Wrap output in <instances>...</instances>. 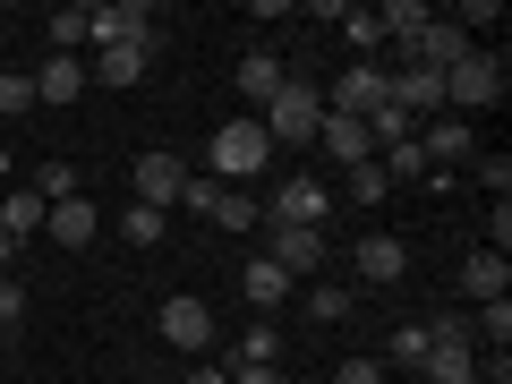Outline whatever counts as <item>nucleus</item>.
<instances>
[{"instance_id": "12", "label": "nucleus", "mask_w": 512, "mask_h": 384, "mask_svg": "<svg viewBox=\"0 0 512 384\" xmlns=\"http://www.w3.org/2000/svg\"><path fill=\"white\" fill-rule=\"evenodd\" d=\"M265 256H274V265H282L291 282H308L316 265H325V231H299V222H282V231H274V248H265Z\"/></svg>"}, {"instance_id": "11", "label": "nucleus", "mask_w": 512, "mask_h": 384, "mask_svg": "<svg viewBox=\"0 0 512 384\" xmlns=\"http://www.w3.org/2000/svg\"><path fill=\"white\" fill-rule=\"evenodd\" d=\"M504 291H512V256H495V248H470V256H461V299L487 308V299H504Z\"/></svg>"}, {"instance_id": "28", "label": "nucleus", "mask_w": 512, "mask_h": 384, "mask_svg": "<svg viewBox=\"0 0 512 384\" xmlns=\"http://www.w3.org/2000/svg\"><path fill=\"white\" fill-rule=\"evenodd\" d=\"M205 222H222V231H256V197H248V188H222Z\"/></svg>"}, {"instance_id": "27", "label": "nucleus", "mask_w": 512, "mask_h": 384, "mask_svg": "<svg viewBox=\"0 0 512 384\" xmlns=\"http://www.w3.org/2000/svg\"><path fill=\"white\" fill-rule=\"evenodd\" d=\"M376 171H384V180H427V154H419V137L384 146V154H376Z\"/></svg>"}, {"instance_id": "16", "label": "nucleus", "mask_w": 512, "mask_h": 384, "mask_svg": "<svg viewBox=\"0 0 512 384\" xmlns=\"http://www.w3.org/2000/svg\"><path fill=\"white\" fill-rule=\"evenodd\" d=\"M316 146H325V154H333L342 171L376 163V146H367V128H359V120H333V111H325V128H316Z\"/></svg>"}, {"instance_id": "24", "label": "nucleus", "mask_w": 512, "mask_h": 384, "mask_svg": "<svg viewBox=\"0 0 512 384\" xmlns=\"http://www.w3.org/2000/svg\"><path fill=\"white\" fill-rule=\"evenodd\" d=\"M308 316H316V325H350V316H359V299H350L342 282H316V291H308Z\"/></svg>"}, {"instance_id": "23", "label": "nucleus", "mask_w": 512, "mask_h": 384, "mask_svg": "<svg viewBox=\"0 0 512 384\" xmlns=\"http://www.w3.org/2000/svg\"><path fill=\"white\" fill-rule=\"evenodd\" d=\"M231 367H282V333L256 316L248 333H239V350H231Z\"/></svg>"}, {"instance_id": "10", "label": "nucleus", "mask_w": 512, "mask_h": 384, "mask_svg": "<svg viewBox=\"0 0 512 384\" xmlns=\"http://www.w3.org/2000/svg\"><path fill=\"white\" fill-rule=\"evenodd\" d=\"M402 274H410V248H402L393 231H367V239H359V282H376V291H393Z\"/></svg>"}, {"instance_id": "6", "label": "nucleus", "mask_w": 512, "mask_h": 384, "mask_svg": "<svg viewBox=\"0 0 512 384\" xmlns=\"http://www.w3.org/2000/svg\"><path fill=\"white\" fill-rule=\"evenodd\" d=\"M128 180H137V205H154V214H171V205H180V188H188V163L180 154H137V163H128Z\"/></svg>"}, {"instance_id": "31", "label": "nucleus", "mask_w": 512, "mask_h": 384, "mask_svg": "<svg viewBox=\"0 0 512 384\" xmlns=\"http://www.w3.org/2000/svg\"><path fill=\"white\" fill-rule=\"evenodd\" d=\"M43 35H52V52H86V9H52V26H43Z\"/></svg>"}, {"instance_id": "42", "label": "nucleus", "mask_w": 512, "mask_h": 384, "mask_svg": "<svg viewBox=\"0 0 512 384\" xmlns=\"http://www.w3.org/2000/svg\"><path fill=\"white\" fill-rule=\"evenodd\" d=\"M0 350H9V333H0Z\"/></svg>"}, {"instance_id": "7", "label": "nucleus", "mask_w": 512, "mask_h": 384, "mask_svg": "<svg viewBox=\"0 0 512 384\" xmlns=\"http://www.w3.org/2000/svg\"><path fill=\"white\" fill-rule=\"evenodd\" d=\"M470 52H478V43L461 35L453 18H427L419 35H410V60H402V69H436V77H444V69H461V60H470Z\"/></svg>"}, {"instance_id": "2", "label": "nucleus", "mask_w": 512, "mask_h": 384, "mask_svg": "<svg viewBox=\"0 0 512 384\" xmlns=\"http://www.w3.org/2000/svg\"><path fill=\"white\" fill-rule=\"evenodd\" d=\"M495 103H504V60L495 52H470L461 69H444V111L453 120L461 111H495Z\"/></svg>"}, {"instance_id": "30", "label": "nucleus", "mask_w": 512, "mask_h": 384, "mask_svg": "<svg viewBox=\"0 0 512 384\" xmlns=\"http://www.w3.org/2000/svg\"><path fill=\"white\" fill-rule=\"evenodd\" d=\"M35 111V69H0V120Z\"/></svg>"}, {"instance_id": "26", "label": "nucleus", "mask_w": 512, "mask_h": 384, "mask_svg": "<svg viewBox=\"0 0 512 384\" xmlns=\"http://www.w3.org/2000/svg\"><path fill=\"white\" fill-rule=\"evenodd\" d=\"M163 231H171V222L154 214V205H128V214H120V239H128V248H163Z\"/></svg>"}, {"instance_id": "9", "label": "nucleus", "mask_w": 512, "mask_h": 384, "mask_svg": "<svg viewBox=\"0 0 512 384\" xmlns=\"http://www.w3.org/2000/svg\"><path fill=\"white\" fill-rule=\"evenodd\" d=\"M325 180H316V171H291V180L274 188V222H299V231H325Z\"/></svg>"}, {"instance_id": "5", "label": "nucleus", "mask_w": 512, "mask_h": 384, "mask_svg": "<svg viewBox=\"0 0 512 384\" xmlns=\"http://www.w3.org/2000/svg\"><path fill=\"white\" fill-rule=\"evenodd\" d=\"M384 77H393V69H376V60H350V69L325 86V111H333V120H367V111L384 103Z\"/></svg>"}, {"instance_id": "37", "label": "nucleus", "mask_w": 512, "mask_h": 384, "mask_svg": "<svg viewBox=\"0 0 512 384\" xmlns=\"http://www.w3.org/2000/svg\"><path fill=\"white\" fill-rule=\"evenodd\" d=\"M384 188H393V180H384V171H376V163H359V171H350V197H359V205H376V197H384Z\"/></svg>"}, {"instance_id": "34", "label": "nucleus", "mask_w": 512, "mask_h": 384, "mask_svg": "<svg viewBox=\"0 0 512 384\" xmlns=\"http://www.w3.org/2000/svg\"><path fill=\"white\" fill-rule=\"evenodd\" d=\"M393 359L419 367V359H427V325H393Z\"/></svg>"}, {"instance_id": "17", "label": "nucleus", "mask_w": 512, "mask_h": 384, "mask_svg": "<svg viewBox=\"0 0 512 384\" xmlns=\"http://www.w3.org/2000/svg\"><path fill=\"white\" fill-rule=\"evenodd\" d=\"M86 94V60H69V52H52L35 69V103H77Z\"/></svg>"}, {"instance_id": "8", "label": "nucleus", "mask_w": 512, "mask_h": 384, "mask_svg": "<svg viewBox=\"0 0 512 384\" xmlns=\"http://www.w3.org/2000/svg\"><path fill=\"white\" fill-rule=\"evenodd\" d=\"M154 333H163L171 350H214V308H205V299H163V308H154Z\"/></svg>"}, {"instance_id": "19", "label": "nucleus", "mask_w": 512, "mask_h": 384, "mask_svg": "<svg viewBox=\"0 0 512 384\" xmlns=\"http://www.w3.org/2000/svg\"><path fill=\"white\" fill-rule=\"evenodd\" d=\"M154 52H163V43H120V52H94V77H103V86H137V77L154 69Z\"/></svg>"}, {"instance_id": "40", "label": "nucleus", "mask_w": 512, "mask_h": 384, "mask_svg": "<svg viewBox=\"0 0 512 384\" xmlns=\"http://www.w3.org/2000/svg\"><path fill=\"white\" fill-rule=\"evenodd\" d=\"M0 265H18V239H9V231H0Z\"/></svg>"}, {"instance_id": "21", "label": "nucleus", "mask_w": 512, "mask_h": 384, "mask_svg": "<svg viewBox=\"0 0 512 384\" xmlns=\"http://www.w3.org/2000/svg\"><path fill=\"white\" fill-rule=\"evenodd\" d=\"M43 214H52V205H43L35 188H9V197H0V231H9V239H35Z\"/></svg>"}, {"instance_id": "29", "label": "nucleus", "mask_w": 512, "mask_h": 384, "mask_svg": "<svg viewBox=\"0 0 512 384\" xmlns=\"http://www.w3.org/2000/svg\"><path fill=\"white\" fill-rule=\"evenodd\" d=\"M470 325H478V342H487V350H512V299H487Z\"/></svg>"}, {"instance_id": "20", "label": "nucleus", "mask_w": 512, "mask_h": 384, "mask_svg": "<svg viewBox=\"0 0 512 384\" xmlns=\"http://www.w3.org/2000/svg\"><path fill=\"white\" fill-rule=\"evenodd\" d=\"M282 77H291V69H282L274 52H248V60H239V77H231V86L248 94L256 111H265V103H274V94H282Z\"/></svg>"}, {"instance_id": "33", "label": "nucleus", "mask_w": 512, "mask_h": 384, "mask_svg": "<svg viewBox=\"0 0 512 384\" xmlns=\"http://www.w3.org/2000/svg\"><path fill=\"white\" fill-rule=\"evenodd\" d=\"M478 188H487V197H495V205H504V197H512V163H504V154H487V163H478Z\"/></svg>"}, {"instance_id": "15", "label": "nucleus", "mask_w": 512, "mask_h": 384, "mask_svg": "<svg viewBox=\"0 0 512 384\" xmlns=\"http://www.w3.org/2000/svg\"><path fill=\"white\" fill-rule=\"evenodd\" d=\"M419 384H478V350L470 342H427Z\"/></svg>"}, {"instance_id": "22", "label": "nucleus", "mask_w": 512, "mask_h": 384, "mask_svg": "<svg viewBox=\"0 0 512 384\" xmlns=\"http://www.w3.org/2000/svg\"><path fill=\"white\" fill-rule=\"evenodd\" d=\"M427 18H436V9H427V0H384V9H376V26H384V43H402V52H410V35H419Z\"/></svg>"}, {"instance_id": "1", "label": "nucleus", "mask_w": 512, "mask_h": 384, "mask_svg": "<svg viewBox=\"0 0 512 384\" xmlns=\"http://www.w3.org/2000/svg\"><path fill=\"white\" fill-rule=\"evenodd\" d=\"M256 128H265V146H316V128H325V86H308V77H282V94L265 111H256Z\"/></svg>"}, {"instance_id": "41", "label": "nucleus", "mask_w": 512, "mask_h": 384, "mask_svg": "<svg viewBox=\"0 0 512 384\" xmlns=\"http://www.w3.org/2000/svg\"><path fill=\"white\" fill-rule=\"evenodd\" d=\"M188 384H222V367H197V376H188Z\"/></svg>"}, {"instance_id": "36", "label": "nucleus", "mask_w": 512, "mask_h": 384, "mask_svg": "<svg viewBox=\"0 0 512 384\" xmlns=\"http://www.w3.org/2000/svg\"><path fill=\"white\" fill-rule=\"evenodd\" d=\"M214 197H222V180H197V171H188V188H180L188 214H214Z\"/></svg>"}, {"instance_id": "35", "label": "nucleus", "mask_w": 512, "mask_h": 384, "mask_svg": "<svg viewBox=\"0 0 512 384\" xmlns=\"http://www.w3.org/2000/svg\"><path fill=\"white\" fill-rule=\"evenodd\" d=\"M26 325V282H0V333Z\"/></svg>"}, {"instance_id": "18", "label": "nucleus", "mask_w": 512, "mask_h": 384, "mask_svg": "<svg viewBox=\"0 0 512 384\" xmlns=\"http://www.w3.org/2000/svg\"><path fill=\"white\" fill-rule=\"evenodd\" d=\"M43 231H52L60 248H86V239L103 231V214H94V197H69V205H52V214H43Z\"/></svg>"}, {"instance_id": "13", "label": "nucleus", "mask_w": 512, "mask_h": 384, "mask_svg": "<svg viewBox=\"0 0 512 384\" xmlns=\"http://www.w3.org/2000/svg\"><path fill=\"white\" fill-rule=\"evenodd\" d=\"M419 154H427V171H436V163H470L478 137H470V120H453V111H444V120L419 128Z\"/></svg>"}, {"instance_id": "32", "label": "nucleus", "mask_w": 512, "mask_h": 384, "mask_svg": "<svg viewBox=\"0 0 512 384\" xmlns=\"http://www.w3.org/2000/svg\"><path fill=\"white\" fill-rule=\"evenodd\" d=\"M26 188H35L43 205H69V197H77V171H69V163H43L35 180H26Z\"/></svg>"}, {"instance_id": "25", "label": "nucleus", "mask_w": 512, "mask_h": 384, "mask_svg": "<svg viewBox=\"0 0 512 384\" xmlns=\"http://www.w3.org/2000/svg\"><path fill=\"white\" fill-rule=\"evenodd\" d=\"M342 35H350V60H376V52H384V26H376V9H342Z\"/></svg>"}, {"instance_id": "4", "label": "nucleus", "mask_w": 512, "mask_h": 384, "mask_svg": "<svg viewBox=\"0 0 512 384\" xmlns=\"http://www.w3.org/2000/svg\"><path fill=\"white\" fill-rule=\"evenodd\" d=\"M205 163H214L222 180H256V171L274 163V146H265V128H256V120H222L214 146H205Z\"/></svg>"}, {"instance_id": "38", "label": "nucleus", "mask_w": 512, "mask_h": 384, "mask_svg": "<svg viewBox=\"0 0 512 384\" xmlns=\"http://www.w3.org/2000/svg\"><path fill=\"white\" fill-rule=\"evenodd\" d=\"M333 384H384V367L376 359H342V376H333Z\"/></svg>"}, {"instance_id": "3", "label": "nucleus", "mask_w": 512, "mask_h": 384, "mask_svg": "<svg viewBox=\"0 0 512 384\" xmlns=\"http://www.w3.org/2000/svg\"><path fill=\"white\" fill-rule=\"evenodd\" d=\"M120 43H163L146 0H103V9H86V52H120Z\"/></svg>"}, {"instance_id": "39", "label": "nucleus", "mask_w": 512, "mask_h": 384, "mask_svg": "<svg viewBox=\"0 0 512 384\" xmlns=\"http://www.w3.org/2000/svg\"><path fill=\"white\" fill-rule=\"evenodd\" d=\"M231 384H291L282 367H231Z\"/></svg>"}, {"instance_id": "14", "label": "nucleus", "mask_w": 512, "mask_h": 384, "mask_svg": "<svg viewBox=\"0 0 512 384\" xmlns=\"http://www.w3.org/2000/svg\"><path fill=\"white\" fill-rule=\"evenodd\" d=\"M239 299H248L256 316H274L282 299H291V274H282L274 256H248V274H239Z\"/></svg>"}]
</instances>
